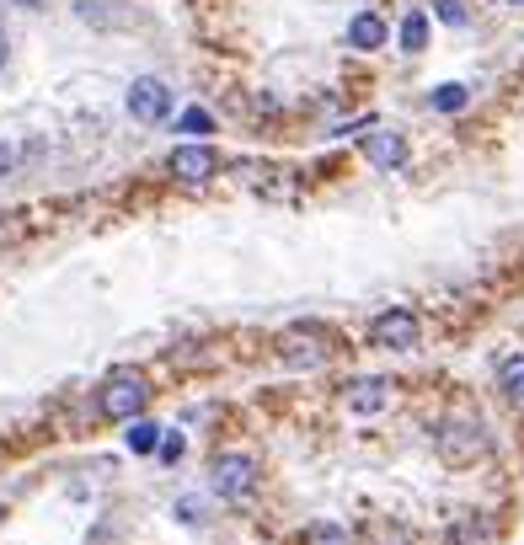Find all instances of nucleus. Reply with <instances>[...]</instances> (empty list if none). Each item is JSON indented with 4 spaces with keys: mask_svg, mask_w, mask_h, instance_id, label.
Instances as JSON below:
<instances>
[{
    "mask_svg": "<svg viewBox=\"0 0 524 545\" xmlns=\"http://www.w3.org/2000/svg\"><path fill=\"white\" fill-rule=\"evenodd\" d=\"M508 6H524V0H508Z\"/></svg>",
    "mask_w": 524,
    "mask_h": 545,
    "instance_id": "412c9836",
    "label": "nucleus"
},
{
    "mask_svg": "<svg viewBox=\"0 0 524 545\" xmlns=\"http://www.w3.org/2000/svg\"><path fill=\"white\" fill-rule=\"evenodd\" d=\"M161 455L172 460V465L182 460V433H166V439H161Z\"/></svg>",
    "mask_w": 524,
    "mask_h": 545,
    "instance_id": "f3484780",
    "label": "nucleus"
},
{
    "mask_svg": "<svg viewBox=\"0 0 524 545\" xmlns=\"http://www.w3.org/2000/svg\"><path fill=\"white\" fill-rule=\"evenodd\" d=\"M305 545H353V540H348V529H337V524H311L305 529Z\"/></svg>",
    "mask_w": 524,
    "mask_h": 545,
    "instance_id": "4468645a",
    "label": "nucleus"
},
{
    "mask_svg": "<svg viewBox=\"0 0 524 545\" xmlns=\"http://www.w3.org/2000/svg\"><path fill=\"white\" fill-rule=\"evenodd\" d=\"M300 342H311V337H300V332L284 337V358H289V364H321V358H327L321 348H300Z\"/></svg>",
    "mask_w": 524,
    "mask_h": 545,
    "instance_id": "ddd939ff",
    "label": "nucleus"
},
{
    "mask_svg": "<svg viewBox=\"0 0 524 545\" xmlns=\"http://www.w3.org/2000/svg\"><path fill=\"white\" fill-rule=\"evenodd\" d=\"M0 65H6V27H0Z\"/></svg>",
    "mask_w": 524,
    "mask_h": 545,
    "instance_id": "6ab92c4d",
    "label": "nucleus"
},
{
    "mask_svg": "<svg viewBox=\"0 0 524 545\" xmlns=\"http://www.w3.org/2000/svg\"><path fill=\"white\" fill-rule=\"evenodd\" d=\"M498 380H503V391H508V396H519V401H524V353L503 358V364H498Z\"/></svg>",
    "mask_w": 524,
    "mask_h": 545,
    "instance_id": "9d476101",
    "label": "nucleus"
},
{
    "mask_svg": "<svg viewBox=\"0 0 524 545\" xmlns=\"http://www.w3.org/2000/svg\"><path fill=\"white\" fill-rule=\"evenodd\" d=\"M129 423H134V417H129ZM156 444H161V428L156 423H134L129 428V449H134V455H150Z\"/></svg>",
    "mask_w": 524,
    "mask_h": 545,
    "instance_id": "f8f14e48",
    "label": "nucleus"
},
{
    "mask_svg": "<svg viewBox=\"0 0 524 545\" xmlns=\"http://www.w3.org/2000/svg\"><path fill=\"white\" fill-rule=\"evenodd\" d=\"M402 49H407V54L428 49V17H423V11H412V17L402 22Z\"/></svg>",
    "mask_w": 524,
    "mask_h": 545,
    "instance_id": "1a4fd4ad",
    "label": "nucleus"
},
{
    "mask_svg": "<svg viewBox=\"0 0 524 545\" xmlns=\"http://www.w3.org/2000/svg\"><path fill=\"white\" fill-rule=\"evenodd\" d=\"M11 166H17V150H11V145H0V177H6Z\"/></svg>",
    "mask_w": 524,
    "mask_h": 545,
    "instance_id": "a211bd4d",
    "label": "nucleus"
},
{
    "mask_svg": "<svg viewBox=\"0 0 524 545\" xmlns=\"http://www.w3.org/2000/svg\"><path fill=\"white\" fill-rule=\"evenodd\" d=\"M252 487H257V465L246 460V455L214 460V492H220V497H230V503H236V497H246Z\"/></svg>",
    "mask_w": 524,
    "mask_h": 545,
    "instance_id": "20e7f679",
    "label": "nucleus"
},
{
    "mask_svg": "<svg viewBox=\"0 0 524 545\" xmlns=\"http://www.w3.org/2000/svg\"><path fill=\"white\" fill-rule=\"evenodd\" d=\"M17 6H43V0H17Z\"/></svg>",
    "mask_w": 524,
    "mask_h": 545,
    "instance_id": "aec40b11",
    "label": "nucleus"
},
{
    "mask_svg": "<svg viewBox=\"0 0 524 545\" xmlns=\"http://www.w3.org/2000/svg\"><path fill=\"white\" fill-rule=\"evenodd\" d=\"M466 102H471L466 86H439L434 91V113H466Z\"/></svg>",
    "mask_w": 524,
    "mask_h": 545,
    "instance_id": "9b49d317",
    "label": "nucleus"
},
{
    "mask_svg": "<svg viewBox=\"0 0 524 545\" xmlns=\"http://www.w3.org/2000/svg\"><path fill=\"white\" fill-rule=\"evenodd\" d=\"M172 171H177L182 182H209L214 171H220V161H214L209 145H177L172 150Z\"/></svg>",
    "mask_w": 524,
    "mask_h": 545,
    "instance_id": "39448f33",
    "label": "nucleus"
},
{
    "mask_svg": "<svg viewBox=\"0 0 524 545\" xmlns=\"http://www.w3.org/2000/svg\"><path fill=\"white\" fill-rule=\"evenodd\" d=\"M364 155H369V166H380V171H396L407 161V145L396 139L391 129H380V134H364Z\"/></svg>",
    "mask_w": 524,
    "mask_h": 545,
    "instance_id": "423d86ee",
    "label": "nucleus"
},
{
    "mask_svg": "<svg viewBox=\"0 0 524 545\" xmlns=\"http://www.w3.org/2000/svg\"><path fill=\"white\" fill-rule=\"evenodd\" d=\"M145 396H150V385L140 375H113V380L102 385V412L118 417V423H129V417H140Z\"/></svg>",
    "mask_w": 524,
    "mask_h": 545,
    "instance_id": "f257e3e1",
    "label": "nucleus"
},
{
    "mask_svg": "<svg viewBox=\"0 0 524 545\" xmlns=\"http://www.w3.org/2000/svg\"><path fill=\"white\" fill-rule=\"evenodd\" d=\"M348 43H353V49H380V43H385V22L375 17V11H364V17H353L348 22Z\"/></svg>",
    "mask_w": 524,
    "mask_h": 545,
    "instance_id": "6e6552de",
    "label": "nucleus"
},
{
    "mask_svg": "<svg viewBox=\"0 0 524 545\" xmlns=\"http://www.w3.org/2000/svg\"><path fill=\"white\" fill-rule=\"evenodd\" d=\"M434 11H439V22H450V27H466L471 22V11L460 6V0H434Z\"/></svg>",
    "mask_w": 524,
    "mask_h": 545,
    "instance_id": "dca6fc26",
    "label": "nucleus"
},
{
    "mask_svg": "<svg viewBox=\"0 0 524 545\" xmlns=\"http://www.w3.org/2000/svg\"><path fill=\"white\" fill-rule=\"evenodd\" d=\"M385 407H391V385H380V380H359L348 391V412H359V417L385 412Z\"/></svg>",
    "mask_w": 524,
    "mask_h": 545,
    "instance_id": "0eeeda50",
    "label": "nucleus"
},
{
    "mask_svg": "<svg viewBox=\"0 0 524 545\" xmlns=\"http://www.w3.org/2000/svg\"><path fill=\"white\" fill-rule=\"evenodd\" d=\"M129 113L140 123H161L166 113H172V86L156 81V75H145V81L129 86Z\"/></svg>",
    "mask_w": 524,
    "mask_h": 545,
    "instance_id": "7ed1b4c3",
    "label": "nucleus"
},
{
    "mask_svg": "<svg viewBox=\"0 0 524 545\" xmlns=\"http://www.w3.org/2000/svg\"><path fill=\"white\" fill-rule=\"evenodd\" d=\"M177 129H182V134H193V139H204V134L214 129V118L204 113V107H188V113L177 118Z\"/></svg>",
    "mask_w": 524,
    "mask_h": 545,
    "instance_id": "2eb2a0df",
    "label": "nucleus"
},
{
    "mask_svg": "<svg viewBox=\"0 0 524 545\" xmlns=\"http://www.w3.org/2000/svg\"><path fill=\"white\" fill-rule=\"evenodd\" d=\"M369 342L375 348H418V316L412 310H385V316H375V326H369Z\"/></svg>",
    "mask_w": 524,
    "mask_h": 545,
    "instance_id": "f03ea898",
    "label": "nucleus"
}]
</instances>
